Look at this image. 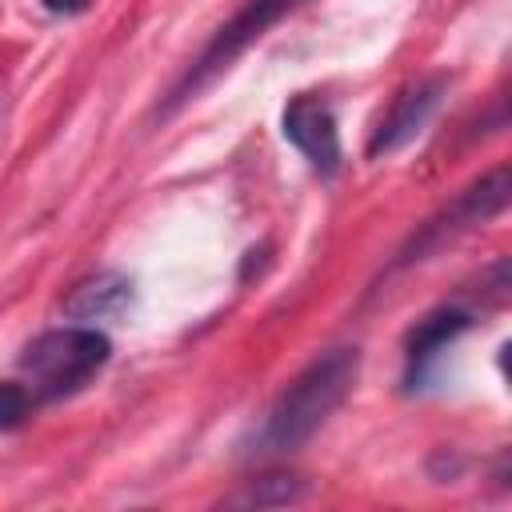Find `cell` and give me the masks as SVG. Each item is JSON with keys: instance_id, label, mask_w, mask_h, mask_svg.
I'll use <instances>...</instances> for the list:
<instances>
[{"instance_id": "cell-1", "label": "cell", "mask_w": 512, "mask_h": 512, "mask_svg": "<svg viewBox=\"0 0 512 512\" xmlns=\"http://www.w3.org/2000/svg\"><path fill=\"white\" fill-rule=\"evenodd\" d=\"M360 376V352L356 348H332L316 356L268 408L264 424L252 436V452L260 456H284L296 452L316 436V428L344 404Z\"/></svg>"}, {"instance_id": "cell-2", "label": "cell", "mask_w": 512, "mask_h": 512, "mask_svg": "<svg viewBox=\"0 0 512 512\" xmlns=\"http://www.w3.org/2000/svg\"><path fill=\"white\" fill-rule=\"evenodd\" d=\"M112 356V340L100 328L88 324H68V328H52L40 332L24 356L20 368L32 380V392L44 400H60L80 392Z\"/></svg>"}, {"instance_id": "cell-3", "label": "cell", "mask_w": 512, "mask_h": 512, "mask_svg": "<svg viewBox=\"0 0 512 512\" xmlns=\"http://www.w3.org/2000/svg\"><path fill=\"white\" fill-rule=\"evenodd\" d=\"M300 4H308V0H248L240 12H232V20H224L220 28H216V36L204 44V52L184 68V76L172 84V92H168V100L160 104V112L168 116L172 108H180V104H188L196 92H204L240 52H248L272 24H280L288 12H296Z\"/></svg>"}, {"instance_id": "cell-4", "label": "cell", "mask_w": 512, "mask_h": 512, "mask_svg": "<svg viewBox=\"0 0 512 512\" xmlns=\"http://www.w3.org/2000/svg\"><path fill=\"white\" fill-rule=\"evenodd\" d=\"M508 192H512V176L508 164H496L492 172H484L480 180H472L448 208H440L428 224H420V232H412V240L400 248L396 268H408L416 260H428L432 252H440L448 240L472 232L476 224H488L492 216H500L508 208Z\"/></svg>"}, {"instance_id": "cell-5", "label": "cell", "mask_w": 512, "mask_h": 512, "mask_svg": "<svg viewBox=\"0 0 512 512\" xmlns=\"http://www.w3.org/2000/svg\"><path fill=\"white\" fill-rule=\"evenodd\" d=\"M284 140L308 156V164L320 176H332L340 168V132L332 120V108L320 96H292L284 108Z\"/></svg>"}, {"instance_id": "cell-6", "label": "cell", "mask_w": 512, "mask_h": 512, "mask_svg": "<svg viewBox=\"0 0 512 512\" xmlns=\"http://www.w3.org/2000/svg\"><path fill=\"white\" fill-rule=\"evenodd\" d=\"M444 92H448V76H424V80L408 84V88L396 96V104L388 108V116L380 120V128L372 132L368 156L376 160V156H384V152L404 148V144L432 120V112L440 108Z\"/></svg>"}, {"instance_id": "cell-7", "label": "cell", "mask_w": 512, "mask_h": 512, "mask_svg": "<svg viewBox=\"0 0 512 512\" xmlns=\"http://www.w3.org/2000/svg\"><path fill=\"white\" fill-rule=\"evenodd\" d=\"M132 280L124 272H96L88 280H80L68 296H64V316L68 320H104V316H120L132 304Z\"/></svg>"}, {"instance_id": "cell-8", "label": "cell", "mask_w": 512, "mask_h": 512, "mask_svg": "<svg viewBox=\"0 0 512 512\" xmlns=\"http://www.w3.org/2000/svg\"><path fill=\"white\" fill-rule=\"evenodd\" d=\"M472 328V312L468 308H436L428 312L412 332H408V376L420 372L440 348H448L460 332Z\"/></svg>"}, {"instance_id": "cell-9", "label": "cell", "mask_w": 512, "mask_h": 512, "mask_svg": "<svg viewBox=\"0 0 512 512\" xmlns=\"http://www.w3.org/2000/svg\"><path fill=\"white\" fill-rule=\"evenodd\" d=\"M308 496V480L296 472H264L244 480V488H236L232 496H224V508H284V504H300Z\"/></svg>"}, {"instance_id": "cell-10", "label": "cell", "mask_w": 512, "mask_h": 512, "mask_svg": "<svg viewBox=\"0 0 512 512\" xmlns=\"http://www.w3.org/2000/svg\"><path fill=\"white\" fill-rule=\"evenodd\" d=\"M28 408H32L28 388L24 384H12V380H0V432L20 428L28 420Z\"/></svg>"}, {"instance_id": "cell-11", "label": "cell", "mask_w": 512, "mask_h": 512, "mask_svg": "<svg viewBox=\"0 0 512 512\" xmlns=\"http://www.w3.org/2000/svg\"><path fill=\"white\" fill-rule=\"evenodd\" d=\"M44 8L56 12V16H76V12L88 8V0H44Z\"/></svg>"}]
</instances>
